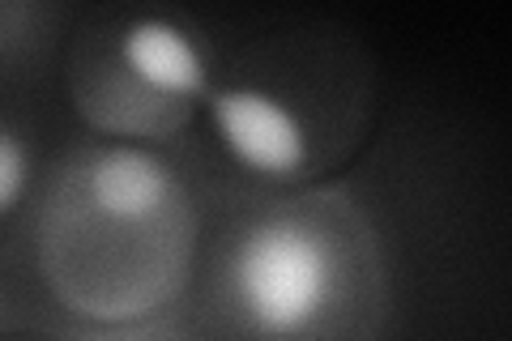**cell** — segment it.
Returning a JSON list of instances; mask_svg holds the SVG:
<instances>
[{"mask_svg": "<svg viewBox=\"0 0 512 341\" xmlns=\"http://www.w3.org/2000/svg\"><path fill=\"white\" fill-rule=\"evenodd\" d=\"M56 22H60L56 5L0 0V77L39 69L56 47Z\"/></svg>", "mask_w": 512, "mask_h": 341, "instance_id": "cell-5", "label": "cell"}, {"mask_svg": "<svg viewBox=\"0 0 512 341\" xmlns=\"http://www.w3.org/2000/svg\"><path fill=\"white\" fill-rule=\"evenodd\" d=\"M35 192V154L18 124L0 120V222L13 218Z\"/></svg>", "mask_w": 512, "mask_h": 341, "instance_id": "cell-7", "label": "cell"}, {"mask_svg": "<svg viewBox=\"0 0 512 341\" xmlns=\"http://www.w3.org/2000/svg\"><path fill=\"white\" fill-rule=\"evenodd\" d=\"M0 341H26V337H0Z\"/></svg>", "mask_w": 512, "mask_h": 341, "instance_id": "cell-9", "label": "cell"}, {"mask_svg": "<svg viewBox=\"0 0 512 341\" xmlns=\"http://www.w3.org/2000/svg\"><path fill=\"white\" fill-rule=\"evenodd\" d=\"M52 337L56 341H201L188 324H180L171 312H158V316H146V320H128V324H77V320H64Z\"/></svg>", "mask_w": 512, "mask_h": 341, "instance_id": "cell-6", "label": "cell"}, {"mask_svg": "<svg viewBox=\"0 0 512 341\" xmlns=\"http://www.w3.org/2000/svg\"><path fill=\"white\" fill-rule=\"evenodd\" d=\"M201 107L222 154L261 184L299 188L333 158L325 111L282 73L235 69V77L214 81Z\"/></svg>", "mask_w": 512, "mask_h": 341, "instance_id": "cell-4", "label": "cell"}, {"mask_svg": "<svg viewBox=\"0 0 512 341\" xmlns=\"http://www.w3.org/2000/svg\"><path fill=\"white\" fill-rule=\"evenodd\" d=\"M5 324H9V307H5V290H0V333H5Z\"/></svg>", "mask_w": 512, "mask_h": 341, "instance_id": "cell-8", "label": "cell"}, {"mask_svg": "<svg viewBox=\"0 0 512 341\" xmlns=\"http://www.w3.org/2000/svg\"><path fill=\"white\" fill-rule=\"evenodd\" d=\"M376 303V226L342 192L252 205L205 256L214 341H363Z\"/></svg>", "mask_w": 512, "mask_h": 341, "instance_id": "cell-2", "label": "cell"}, {"mask_svg": "<svg viewBox=\"0 0 512 341\" xmlns=\"http://www.w3.org/2000/svg\"><path fill=\"white\" fill-rule=\"evenodd\" d=\"M30 235L39 282L64 316L128 324L184 299L201 214L180 167L154 145L90 141L43 180Z\"/></svg>", "mask_w": 512, "mask_h": 341, "instance_id": "cell-1", "label": "cell"}, {"mask_svg": "<svg viewBox=\"0 0 512 341\" xmlns=\"http://www.w3.org/2000/svg\"><path fill=\"white\" fill-rule=\"evenodd\" d=\"M64 86L99 141L158 150L184 133L210 94V47L167 9L99 13L69 43Z\"/></svg>", "mask_w": 512, "mask_h": 341, "instance_id": "cell-3", "label": "cell"}]
</instances>
